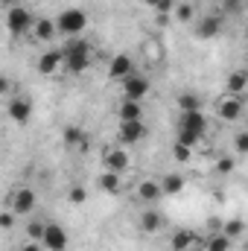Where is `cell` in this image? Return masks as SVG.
<instances>
[{
  "label": "cell",
  "mask_w": 248,
  "mask_h": 251,
  "mask_svg": "<svg viewBox=\"0 0 248 251\" xmlns=\"http://www.w3.org/2000/svg\"><path fill=\"white\" fill-rule=\"evenodd\" d=\"M62 53H64V70L67 73H85L91 67V44L85 38H79V35L67 38Z\"/></svg>",
  "instance_id": "obj_1"
},
{
  "label": "cell",
  "mask_w": 248,
  "mask_h": 251,
  "mask_svg": "<svg viewBox=\"0 0 248 251\" xmlns=\"http://www.w3.org/2000/svg\"><path fill=\"white\" fill-rule=\"evenodd\" d=\"M56 26H59V32H64L67 38L82 35L85 26H88V15H85L82 9H64L62 15L56 18Z\"/></svg>",
  "instance_id": "obj_2"
},
{
  "label": "cell",
  "mask_w": 248,
  "mask_h": 251,
  "mask_svg": "<svg viewBox=\"0 0 248 251\" xmlns=\"http://www.w3.org/2000/svg\"><path fill=\"white\" fill-rule=\"evenodd\" d=\"M6 26H9V32H15V35H26V32L35 29V18H32L29 9H24V6L18 3L15 9H9V15H6Z\"/></svg>",
  "instance_id": "obj_3"
},
{
  "label": "cell",
  "mask_w": 248,
  "mask_h": 251,
  "mask_svg": "<svg viewBox=\"0 0 248 251\" xmlns=\"http://www.w3.org/2000/svg\"><path fill=\"white\" fill-rule=\"evenodd\" d=\"M67 243H70V237H67V231H64L62 225L59 222H47V228L41 234V246L47 251H64Z\"/></svg>",
  "instance_id": "obj_4"
},
{
  "label": "cell",
  "mask_w": 248,
  "mask_h": 251,
  "mask_svg": "<svg viewBox=\"0 0 248 251\" xmlns=\"http://www.w3.org/2000/svg\"><path fill=\"white\" fill-rule=\"evenodd\" d=\"M146 94H149V79H146V76H140V73H131L128 79H123V97H125V100H134V102H140Z\"/></svg>",
  "instance_id": "obj_5"
},
{
  "label": "cell",
  "mask_w": 248,
  "mask_h": 251,
  "mask_svg": "<svg viewBox=\"0 0 248 251\" xmlns=\"http://www.w3.org/2000/svg\"><path fill=\"white\" fill-rule=\"evenodd\" d=\"M117 137H120V143H140L146 137V126H143V120H123L117 126Z\"/></svg>",
  "instance_id": "obj_6"
},
{
  "label": "cell",
  "mask_w": 248,
  "mask_h": 251,
  "mask_svg": "<svg viewBox=\"0 0 248 251\" xmlns=\"http://www.w3.org/2000/svg\"><path fill=\"white\" fill-rule=\"evenodd\" d=\"M12 210L18 213V216H26V213H32L35 210V193L29 187H18L12 193Z\"/></svg>",
  "instance_id": "obj_7"
},
{
  "label": "cell",
  "mask_w": 248,
  "mask_h": 251,
  "mask_svg": "<svg viewBox=\"0 0 248 251\" xmlns=\"http://www.w3.org/2000/svg\"><path fill=\"white\" fill-rule=\"evenodd\" d=\"M6 111H9V117H12L15 123L26 126L29 123V117H32V102H29L26 97H15V100H9Z\"/></svg>",
  "instance_id": "obj_8"
},
{
  "label": "cell",
  "mask_w": 248,
  "mask_h": 251,
  "mask_svg": "<svg viewBox=\"0 0 248 251\" xmlns=\"http://www.w3.org/2000/svg\"><path fill=\"white\" fill-rule=\"evenodd\" d=\"M102 161H105V170H111V173H125L128 170V152L120 149V146H108Z\"/></svg>",
  "instance_id": "obj_9"
},
{
  "label": "cell",
  "mask_w": 248,
  "mask_h": 251,
  "mask_svg": "<svg viewBox=\"0 0 248 251\" xmlns=\"http://www.w3.org/2000/svg\"><path fill=\"white\" fill-rule=\"evenodd\" d=\"M216 111H219V117H222L225 123H234V120H240V117H243V100L228 94V97L219 102V108H216Z\"/></svg>",
  "instance_id": "obj_10"
},
{
  "label": "cell",
  "mask_w": 248,
  "mask_h": 251,
  "mask_svg": "<svg viewBox=\"0 0 248 251\" xmlns=\"http://www.w3.org/2000/svg\"><path fill=\"white\" fill-rule=\"evenodd\" d=\"M178 128H187V131H196L204 137L207 131V117L201 111H181V120H178Z\"/></svg>",
  "instance_id": "obj_11"
},
{
  "label": "cell",
  "mask_w": 248,
  "mask_h": 251,
  "mask_svg": "<svg viewBox=\"0 0 248 251\" xmlns=\"http://www.w3.org/2000/svg\"><path fill=\"white\" fill-rule=\"evenodd\" d=\"M131 73H134V64H131V59H128L125 53L114 56L111 64H108V76H111V79H120V82H123V79H128Z\"/></svg>",
  "instance_id": "obj_12"
},
{
  "label": "cell",
  "mask_w": 248,
  "mask_h": 251,
  "mask_svg": "<svg viewBox=\"0 0 248 251\" xmlns=\"http://www.w3.org/2000/svg\"><path fill=\"white\" fill-rule=\"evenodd\" d=\"M219 32H222V18L219 15H204L198 21V26H196V35L198 38H216Z\"/></svg>",
  "instance_id": "obj_13"
},
{
  "label": "cell",
  "mask_w": 248,
  "mask_h": 251,
  "mask_svg": "<svg viewBox=\"0 0 248 251\" xmlns=\"http://www.w3.org/2000/svg\"><path fill=\"white\" fill-rule=\"evenodd\" d=\"M196 246H198V234H193V231H187V228L175 231L173 240H170V249L173 251H193Z\"/></svg>",
  "instance_id": "obj_14"
},
{
  "label": "cell",
  "mask_w": 248,
  "mask_h": 251,
  "mask_svg": "<svg viewBox=\"0 0 248 251\" xmlns=\"http://www.w3.org/2000/svg\"><path fill=\"white\" fill-rule=\"evenodd\" d=\"M62 64H64V53L62 50H47V53L38 59V70H41L44 76H50V73H56Z\"/></svg>",
  "instance_id": "obj_15"
},
{
  "label": "cell",
  "mask_w": 248,
  "mask_h": 251,
  "mask_svg": "<svg viewBox=\"0 0 248 251\" xmlns=\"http://www.w3.org/2000/svg\"><path fill=\"white\" fill-rule=\"evenodd\" d=\"M164 213H158V210H146V213H140V231L143 234H158L161 228H164Z\"/></svg>",
  "instance_id": "obj_16"
},
{
  "label": "cell",
  "mask_w": 248,
  "mask_h": 251,
  "mask_svg": "<svg viewBox=\"0 0 248 251\" xmlns=\"http://www.w3.org/2000/svg\"><path fill=\"white\" fill-rule=\"evenodd\" d=\"M225 88H228V94H231V97H240V94L248 88V70H234V73H228Z\"/></svg>",
  "instance_id": "obj_17"
},
{
  "label": "cell",
  "mask_w": 248,
  "mask_h": 251,
  "mask_svg": "<svg viewBox=\"0 0 248 251\" xmlns=\"http://www.w3.org/2000/svg\"><path fill=\"white\" fill-rule=\"evenodd\" d=\"M117 120L123 123V120H143V108H140V102H134V100H123L120 105H117Z\"/></svg>",
  "instance_id": "obj_18"
},
{
  "label": "cell",
  "mask_w": 248,
  "mask_h": 251,
  "mask_svg": "<svg viewBox=\"0 0 248 251\" xmlns=\"http://www.w3.org/2000/svg\"><path fill=\"white\" fill-rule=\"evenodd\" d=\"M99 190L102 193H108V196H117L120 190H123V184H120V173H111V170H105L102 176H99Z\"/></svg>",
  "instance_id": "obj_19"
},
{
  "label": "cell",
  "mask_w": 248,
  "mask_h": 251,
  "mask_svg": "<svg viewBox=\"0 0 248 251\" xmlns=\"http://www.w3.org/2000/svg\"><path fill=\"white\" fill-rule=\"evenodd\" d=\"M137 196L143 201H158V199H164V187H161V181H140L137 184Z\"/></svg>",
  "instance_id": "obj_20"
},
{
  "label": "cell",
  "mask_w": 248,
  "mask_h": 251,
  "mask_svg": "<svg viewBox=\"0 0 248 251\" xmlns=\"http://www.w3.org/2000/svg\"><path fill=\"white\" fill-rule=\"evenodd\" d=\"M56 32H59L56 21H50V18H38V21H35V29H32V35H35L38 41H50Z\"/></svg>",
  "instance_id": "obj_21"
},
{
  "label": "cell",
  "mask_w": 248,
  "mask_h": 251,
  "mask_svg": "<svg viewBox=\"0 0 248 251\" xmlns=\"http://www.w3.org/2000/svg\"><path fill=\"white\" fill-rule=\"evenodd\" d=\"M62 137H64V143H67L70 149H82V152L88 149V140H85V134H82V128H79V126H67Z\"/></svg>",
  "instance_id": "obj_22"
},
{
  "label": "cell",
  "mask_w": 248,
  "mask_h": 251,
  "mask_svg": "<svg viewBox=\"0 0 248 251\" xmlns=\"http://www.w3.org/2000/svg\"><path fill=\"white\" fill-rule=\"evenodd\" d=\"M231 246H234V240L225 237L222 231H219V234H210V237L204 240V251H231Z\"/></svg>",
  "instance_id": "obj_23"
},
{
  "label": "cell",
  "mask_w": 248,
  "mask_h": 251,
  "mask_svg": "<svg viewBox=\"0 0 248 251\" xmlns=\"http://www.w3.org/2000/svg\"><path fill=\"white\" fill-rule=\"evenodd\" d=\"M161 187H164V196H178V193L184 190V178H181L178 173H170V176H164Z\"/></svg>",
  "instance_id": "obj_24"
},
{
  "label": "cell",
  "mask_w": 248,
  "mask_h": 251,
  "mask_svg": "<svg viewBox=\"0 0 248 251\" xmlns=\"http://www.w3.org/2000/svg\"><path fill=\"white\" fill-rule=\"evenodd\" d=\"M222 234L231 237V240H240V237L246 234V222H243V219H228V222L222 225Z\"/></svg>",
  "instance_id": "obj_25"
},
{
  "label": "cell",
  "mask_w": 248,
  "mask_h": 251,
  "mask_svg": "<svg viewBox=\"0 0 248 251\" xmlns=\"http://www.w3.org/2000/svg\"><path fill=\"white\" fill-rule=\"evenodd\" d=\"M178 108L181 111H201V100L196 94H181L178 97Z\"/></svg>",
  "instance_id": "obj_26"
},
{
  "label": "cell",
  "mask_w": 248,
  "mask_h": 251,
  "mask_svg": "<svg viewBox=\"0 0 248 251\" xmlns=\"http://www.w3.org/2000/svg\"><path fill=\"white\" fill-rule=\"evenodd\" d=\"M201 140V134H196V131H187V128H178V143H184V146H196Z\"/></svg>",
  "instance_id": "obj_27"
},
{
  "label": "cell",
  "mask_w": 248,
  "mask_h": 251,
  "mask_svg": "<svg viewBox=\"0 0 248 251\" xmlns=\"http://www.w3.org/2000/svg\"><path fill=\"white\" fill-rule=\"evenodd\" d=\"M67 199H70L73 204H82V201L88 199V190H85V187H79V184H73V187L67 190Z\"/></svg>",
  "instance_id": "obj_28"
},
{
  "label": "cell",
  "mask_w": 248,
  "mask_h": 251,
  "mask_svg": "<svg viewBox=\"0 0 248 251\" xmlns=\"http://www.w3.org/2000/svg\"><path fill=\"white\" fill-rule=\"evenodd\" d=\"M190 155H193V152H190V146H184V143H175V146H173V158H175L178 164H187Z\"/></svg>",
  "instance_id": "obj_29"
},
{
  "label": "cell",
  "mask_w": 248,
  "mask_h": 251,
  "mask_svg": "<svg viewBox=\"0 0 248 251\" xmlns=\"http://www.w3.org/2000/svg\"><path fill=\"white\" fill-rule=\"evenodd\" d=\"M234 152L237 155H248V131H240L234 137Z\"/></svg>",
  "instance_id": "obj_30"
},
{
  "label": "cell",
  "mask_w": 248,
  "mask_h": 251,
  "mask_svg": "<svg viewBox=\"0 0 248 251\" xmlns=\"http://www.w3.org/2000/svg\"><path fill=\"white\" fill-rule=\"evenodd\" d=\"M175 18H178L181 24L193 21V6H190V3H178V6H175Z\"/></svg>",
  "instance_id": "obj_31"
},
{
  "label": "cell",
  "mask_w": 248,
  "mask_h": 251,
  "mask_svg": "<svg viewBox=\"0 0 248 251\" xmlns=\"http://www.w3.org/2000/svg\"><path fill=\"white\" fill-rule=\"evenodd\" d=\"M222 9L228 15H237V12H243V0H222Z\"/></svg>",
  "instance_id": "obj_32"
},
{
  "label": "cell",
  "mask_w": 248,
  "mask_h": 251,
  "mask_svg": "<svg viewBox=\"0 0 248 251\" xmlns=\"http://www.w3.org/2000/svg\"><path fill=\"white\" fill-rule=\"evenodd\" d=\"M44 228H47V222H32V225H29V237H32V240H41Z\"/></svg>",
  "instance_id": "obj_33"
},
{
  "label": "cell",
  "mask_w": 248,
  "mask_h": 251,
  "mask_svg": "<svg viewBox=\"0 0 248 251\" xmlns=\"http://www.w3.org/2000/svg\"><path fill=\"white\" fill-rule=\"evenodd\" d=\"M231 170H234V158H222V161L216 164V173H222V176L231 173Z\"/></svg>",
  "instance_id": "obj_34"
},
{
  "label": "cell",
  "mask_w": 248,
  "mask_h": 251,
  "mask_svg": "<svg viewBox=\"0 0 248 251\" xmlns=\"http://www.w3.org/2000/svg\"><path fill=\"white\" fill-rule=\"evenodd\" d=\"M175 6H178L175 0H164V3H161L155 12H158V15H170V12H175Z\"/></svg>",
  "instance_id": "obj_35"
},
{
  "label": "cell",
  "mask_w": 248,
  "mask_h": 251,
  "mask_svg": "<svg viewBox=\"0 0 248 251\" xmlns=\"http://www.w3.org/2000/svg\"><path fill=\"white\" fill-rule=\"evenodd\" d=\"M15 216H18L15 210H6V213L0 216V225H3V228H12V225H15Z\"/></svg>",
  "instance_id": "obj_36"
},
{
  "label": "cell",
  "mask_w": 248,
  "mask_h": 251,
  "mask_svg": "<svg viewBox=\"0 0 248 251\" xmlns=\"http://www.w3.org/2000/svg\"><path fill=\"white\" fill-rule=\"evenodd\" d=\"M21 251H41V246H35V243H26Z\"/></svg>",
  "instance_id": "obj_37"
},
{
  "label": "cell",
  "mask_w": 248,
  "mask_h": 251,
  "mask_svg": "<svg viewBox=\"0 0 248 251\" xmlns=\"http://www.w3.org/2000/svg\"><path fill=\"white\" fill-rule=\"evenodd\" d=\"M0 3H3L6 9H15V6H18V0H0Z\"/></svg>",
  "instance_id": "obj_38"
},
{
  "label": "cell",
  "mask_w": 248,
  "mask_h": 251,
  "mask_svg": "<svg viewBox=\"0 0 248 251\" xmlns=\"http://www.w3.org/2000/svg\"><path fill=\"white\" fill-rule=\"evenodd\" d=\"M143 3H146V6H152V9H158V6H161L164 0H143Z\"/></svg>",
  "instance_id": "obj_39"
},
{
  "label": "cell",
  "mask_w": 248,
  "mask_h": 251,
  "mask_svg": "<svg viewBox=\"0 0 248 251\" xmlns=\"http://www.w3.org/2000/svg\"><path fill=\"white\" fill-rule=\"evenodd\" d=\"M246 38H248V24H246Z\"/></svg>",
  "instance_id": "obj_40"
},
{
  "label": "cell",
  "mask_w": 248,
  "mask_h": 251,
  "mask_svg": "<svg viewBox=\"0 0 248 251\" xmlns=\"http://www.w3.org/2000/svg\"><path fill=\"white\" fill-rule=\"evenodd\" d=\"M246 67H248V62H246Z\"/></svg>",
  "instance_id": "obj_41"
}]
</instances>
